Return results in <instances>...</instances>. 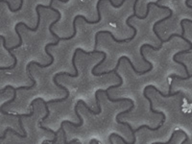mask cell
<instances>
[{
  "instance_id": "cell-2",
  "label": "cell",
  "mask_w": 192,
  "mask_h": 144,
  "mask_svg": "<svg viewBox=\"0 0 192 144\" xmlns=\"http://www.w3.org/2000/svg\"><path fill=\"white\" fill-rule=\"evenodd\" d=\"M18 123H19V127H20V129H21V130H22V132H23V135H22V136L20 135V133H18L17 131L13 130L12 128H7V129L5 130V132H4V133H3V136H0V140H2V139H4V138H6V136H7V133H8V132H12V133H14V135L17 136L19 138H25V137H27V132L25 131L24 127H23L21 117H19V118H18Z\"/></svg>"
},
{
  "instance_id": "cell-7",
  "label": "cell",
  "mask_w": 192,
  "mask_h": 144,
  "mask_svg": "<svg viewBox=\"0 0 192 144\" xmlns=\"http://www.w3.org/2000/svg\"><path fill=\"white\" fill-rule=\"evenodd\" d=\"M78 102H79V104H80V103H81V104H83V106H84V107L86 108V109H87V111H89V112H90L91 114H93V115H99V114H101L100 111H97V112H96V111H92V110L90 109V108H89V106L87 105V103H86L84 100L80 99V100H78Z\"/></svg>"
},
{
  "instance_id": "cell-4",
  "label": "cell",
  "mask_w": 192,
  "mask_h": 144,
  "mask_svg": "<svg viewBox=\"0 0 192 144\" xmlns=\"http://www.w3.org/2000/svg\"><path fill=\"white\" fill-rule=\"evenodd\" d=\"M57 14H58V18H57V19L55 20V21H53V22H52V23L50 24V26H49V31H50V34H51L52 36H53V37H55V38L57 39V40H59V42H60V40H61V37H59L58 35L55 34V33L53 32V30H52V28H53L54 25H55V24H57V23H58V22L60 21L61 17V14L60 11H59L58 13H57Z\"/></svg>"
},
{
  "instance_id": "cell-13",
  "label": "cell",
  "mask_w": 192,
  "mask_h": 144,
  "mask_svg": "<svg viewBox=\"0 0 192 144\" xmlns=\"http://www.w3.org/2000/svg\"><path fill=\"white\" fill-rule=\"evenodd\" d=\"M159 1H162V0H158V1H157V2H158V3H159Z\"/></svg>"
},
{
  "instance_id": "cell-8",
  "label": "cell",
  "mask_w": 192,
  "mask_h": 144,
  "mask_svg": "<svg viewBox=\"0 0 192 144\" xmlns=\"http://www.w3.org/2000/svg\"><path fill=\"white\" fill-rule=\"evenodd\" d=\"M106 59H107V54H104V55H103V59H102V60H101V61H99V63L97 64H95L94 66H93V68H92V70H91L92 75H94V73H95V69L99 67V66H100L102 64H104V61H106Z\"/></svg>"
},
{
  "instance_id": "cell-5",
  "label": "cell",
  "mask_w": 192,
  "mask_h": 144,
  "mask_svg": "<svg viewBox=\"0 0 192 144\" xmlns=\"http://www.w3.org/2000/svg\"><path fill=\"white\" fill-rule=\"evenodd\" d=\"M148 87H149V89H155V90L157 91L158 93L160 95V96L165 97V98H169V97H173V96H176V95H178V94L180 93V91H177V92H174V93H172V92H171V93H168V94H163L162 92L160 91L159 89H158V87H156L155 86L150 85V86H148Z\"/></svg>"
},
{
  "instance_id": "cell-6",
  "label": "cell",
  "mask_w": 192,
  "mask_h": 144,
  "mask_svg": "<svg viewBox=\"0 0 192 144\" xmlns=\"http://www.w3.org/2000/svg\"><path fill=\"white\" fill-rule=\"evenodd\" d=\"M35 86H36V84H33L32 86H19V87H14V86H12L8 85V86H6V87H5V89H2V91H3V92H5V91L7 90V89H17V90H21V89H23V90H29V89H34Z\"/></svg>"
},
{
  "instance_id": "cell-3",
  "label": "cell",
  "mask_w": 192,
  "mask_h": 144,
  "mask_svg": "<svg viewBox=\"0 0 192 144\" xmlns=\"http://www.w3.org/2000/svg\"><path fill=\"white\" fill-rule=\"evenodd\" d=\"M149 89L148 87V86L145 87L144 89V91H143V95H144V97L145 98H146L148 101H149V103H150V111H151L153 114H160L162 116V122H160V124H162V126H163V124H164V122H165V114H163L162 111H155L154 109H153V103H152V100L150 99V97H148L147 96V89Z\"/></svg>"
},
{
  "instance_id": "cell-11",
  "label": "cell",
  "mask_w": 192,
  "mask_h": 144,
  "mask_svg": "<svg viewBox=\"0 0 192 144\" xmlns=\"http://www.w3.org/2000/svg\"><path fill=\"white\" fill-rule=\"evenodd\" d=\"M74 142H78V143H79L80 140L79 139H73V140H71V141H68V143H74Z\"/></svg>"
},
{
  "instance_id": "cell-10",
  "label": "cell",
  "mask_w": 192,
  "mask_h": 144,
  "mask_svg": "<svg viewBox=\"0 0 192 144\" xmlns=\"http://www.w3.org/2000/svg\"><path fill=\"white\" fill-rule=\"evenodd\" d=\"M61 132H63V135H64V141H65V143H68V141H67V139H66V133H65V129L61 130Z\"/></svg>"
},
{
  "instance_id": "cell-1",
  "label": "cell",
  "mask_w": 192,
  "mask_h": 144,
  "mask_svg": "<svg viewBox=\"0 0 192 144\" xmlns=\"http://www.w3.org/2000/svg\"><path fill=\"white\" fill-rule=\"evenodd\" d=\"M103 1V0H98V2H97V5H96V10H97V14H98V19L97 20H94V21H90V20L87 19L85 15H82V14H79V15H76L74 20H73V35L70 36V37L68 38H63V40H69L71 39H73L76 34H77V28H76V21H77V19L78 18H82V19H84L85 20V22L87 23H89V24H97V23H99L101 21V19H102V17H101V12H100V4L101 2ZM109 2L111 3V5L113 7V8H115V9H119V8H121L122 7V5L124 4V2L126 1V0H121V3L119 4V5H115V3L112 2V0H108Z\"/></svg>"
},
{
  "instance_id": "cell-12",
  "label": "cell",
  "mask_w": 192,
  "mask_h": 144,
  "mask_svg": "<svg viewBox=\"0 0 192 144\" xmlns=\"http://www.w3.org/2000/svg\"><path fill=\"white\" fill-rule=\"evenodd\" d=\"M94 142H96V143H100V141H99V140H97V139H92V140H90V144L94 143Z\"/></svg>"
},
{
  "instance_id": "cell-9",
  "label": "cell",
  "mask_w": 192,
  "mask_h": 144,
  "mask_svg": "<svg viewBox=\"0 0 192 144\" xmlns=\"http://www.w3.org/2000/svg\"><path fill=\"white\" fill-rule=\"evenodd\" d=\"M169 78H171V79H179V80L185 81V80H188V79L192 78V74L191 75H188L187 77H181V76H179V75L171 74V75H169Z\"/></svg>"
}]
</instances>
